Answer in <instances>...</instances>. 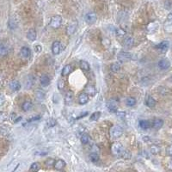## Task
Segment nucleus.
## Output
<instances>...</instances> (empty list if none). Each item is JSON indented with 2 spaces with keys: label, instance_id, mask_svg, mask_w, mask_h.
<instances>
[{
  "label": "nucleus",
  "instance_id": "f257e3e1",
  "mask_svg": "<svg viewBox=\"0 0 172 172\" xmlns=\"http://www.w3.org/2000/svg\"><path fill=\"white\" fill-rule=\"evenodd\" d=\"M124 150H125V148L123 147L122 145L119 142H115L111 146V151H112L113 155L117 156V157H121Z\"/></svg>",
  "mask_w": 172,
  "mask_h": 172
},
{
  "label": "nucleus",
  "instance_id": "f03ea898",
  "mask_svg": "<svg viewBox=\"0 0 172 172\" xmlns=\"http://www.w3.org/2000/svg\"><path fill=\"white\" fill-rule=\"evenodd\" d=\"M133 59V55L131 52L122 51L118 54V60L120 62H126L128 60H131Z\"/></svg>",
  "mask_w": 172,
  "mask_h": 172
},
{
  "label": "nucleus",
  "instance_id": "7ed1b4c3",
  "mask_svg": "<svg viewBox=\"0 0 172 172\" xmlns=\"http://www.w3.org/2000/svg\"><path fill=\"white\" fill-rule=\"evenodd\" d=\"M123 134V130L121 126H113L110 130V135L113 139H118L120 137H122Z\"/></svg>",
  "mask_w": 172,
  "mask_h": 172
},
{
  "label": "nucleus",
  "instance_id": "20e7f679",
  "mask_svg": "<svg viewBox=\"0 0 172 172\" xmlns=\"http://www.w3.org/2000/svg\"><path fill=\"white\" fill-rule=\"evenodd\" d=\"M62 23V17L60 16H54L51 18L50 21V26L52 28H58L60 27V25Z\"/></svg>",
  "mask_w": 172,
  "mask_h": 172
},
{
  "label": "nucleus",
  "instance_id": "39448f33",
  "mask_svg": "<svg viewBox=\"0 0 172 172\" xmlns=\"http://www.w3.org/2000/svg\"><path fill=\"white\" fill-rule=\"evenodd\" d=\"M85 22L88 23V24H94L97 20V16L95 12H88L86 15H85Z\"/></svg>",
  "mask_w": 172,
  "mask_h": 172
},
{
  "label": "nucleus",
  "instance_id": "423d86ee",
  "mask_svg": "<svg viewBox=\"0 0 172 172\" xmlns=\"http://www.w3.org/2000/svg\"><path fill=\"white\" fill-rule=\"evenodd\" d=\"M118 102L115 101V100H109L108 102H107V108H108V110L112 113H116L117 110H118Z\"/></svg>",
  "mask_w": 172,
  "mask_h": 172
},
{
  "label": "nucleus",
  "instance_id": "0eeeda50",
  "mask_svg": "<svg viewBox=\"0 0 172 172\" xmlns=\"http://www.w3.org/2000/svg\"><path fill=\"white\" fill-rule=\"evenodd\" d=\"M171 61L168 59H162L158 62V67L161 70H167L171 67Z\"/></svg>",
  "mask_w": 172,
  "mask_h": 172
},
{
  "label": "nucleus",
  "instance_id": "6e6552de",
  "mask_svg": "<svg viewBox=\"0 0 172 172\" xmlns=\"http://www.w3.org/2000/svg\"><path fill=\"white\" fill-rule=\"evenodd\" d=\"M61 51V43L59 41H55L52 45V52L54 55H58Z\"/></svg>",
  "mask_w": 172,
  "mask_h": 172
},
{
  "label": "nucleus",
  "instance_id": "1a4fd4ad",
  "mask_svg": "<svg viewBox=\"0 0 172 172\" xmlns=\"http://www.w3.org/2000/svg\"><path fill=\"white\" fill-rule=\"evenodd\" d=\"M77 28V23L76 21L70 23L68 24V26H67V28H66V34L68 35H72L73 33H75Z\"/></svg>",
  "mask_w": 172,
  "mask_h": 172
},
{
  "label": "nucleus",
  "instance_id": "9d476101",
  "mask_svg": "<svg viewBox=\"0 0 172 172\" xmlns=\"http://www.w3.org/2000/svg\"><path fill=\"white\" fill-rule=\"evenodd\" d=\"M169 47H170V43L168 41H164L162 42H160L159 44H157L156 46V48L161 52H166L167 50L169 49Z\"/></svg>",
  "mask_w": 172,
  "mask_h": 172
},
{
  "label": "nucleus",
  "instance_id": "9b49d317",
  "mask_svg": "<svg viewBox=\"0 0 172 172\" xmlns=\"http://www.w3.org/2000/svg\"><path fill=\"white\" fill-rule=\"evenodd\" d=\"M10 88L12 91H18L21 89V84L17 80H13L10 83Z\"/></svg>",
  "mask_w": 172,
  "mask_h": 172
},
{
  "label": "nucleus",
  "instance_id": "f8f14e48",
  "mask_svg": "<svg viewBox=\"0 0 172 172\" xmlns=\"http://www.w3.org/2000/svg\"><path fill=\"white\" fill-rule=\"evenodd\" d=\"M66 162L64 160H62V159H59V160L55 161L54 162V164H53L54 168L57 171H62L66 167Z\"/></svg>",
  "mask_w": 172,
  "mask_h": 172
},
{
  "label": "nucleus",
  "instance_id": "ddd939ff",
  "mask_svg": "<svg viewBox=\"0 0 172 172\" xmlns=\"http://www.w3.org/2000/svg\"><path fill=\"white\" fill-rule=\"evenodd\" d=\"M40 83L43 87H47L50 84V78L46 74H43L40 77Z\"/></svg>",
  "mask_w": 172,
  "mask_h": 172
},
{
  "label": "nucleus",
  "instance_id": "4468645a",
  "mask_svg": "<svg viewBox=\"0 0 172 172\" xmlns=\"http://www.w3.org/2000/svg\"><path fill=\"white\" fill-rule=\"evenodd\" d=\"M36 36H37V34H36V31H35V28H30V29L28 31V33H27V38H28L29 41H35Z\"/></svg>",
  "mask_w": 172,
  "mask_h": 172
},
{
  "label": "nucleus",
  "instance_id": "2eb2a0df",
  "mask_svg": "<svg viewBox=\"0 0 172 172\" xmlns=\"http://www.w3.org/2000/svg\"><path fill=\"white\" fill-rule=\"evenodd\" d=\"M133 44H134V40L131 36L126 37L123 41V46L126 48H132L133 46Z\"/></svg>",
  "mask_w": 172,
  "mask_h": 172
},
{
  "label": "nucleus",
  "instance_id": "dca6fc26",
  "mask_svg": "<svg viewBox=\"0 0 172 172\" xmlns=\"http://www.w3.org/2000/svg\"><path fill=\"white\" fill-rule=\"evenodd\" d=\"M20 55L23 59H28L31 55V50L29 49L28 48H27V47H23V48H22L21 50H20Z\"/></svg>",
  "mask_w": 172,
  "mask_h": 172
},
{
  "label": "nucleus",
  "instance_id": "f3484780",
  "mask_svg": "<svg viewBox=\"0 0 172 172\" xmlns=\"http://www.w3.org/2000/svg\"><path fill=\"white\" fill-rule=\"evenodd\" d=\"M78 101H79V103L82 104V105H84L88 102L89 101V95L87 93H82L79 95L78 97Z\"/></svg>",
  "mask_w": 172,
  "mask_h": 172
},
{
  "label": "nucleus",
  "instance_id": "a211bd4d",
  "mask_svg": "<svg viewBox=\"0 0 172 172\" xmlns=\"http://www.w3.org/2000/svg\"><path fill=\"white\" fill-rule=\"evenodd\" d=\"M163 126H164V121H163L162 119L157 118V119H155V120L153 121V123H152V127H153L154 129L158 130V129H160Z\"/></svg>",
  "mask_w": 172,
  "mask_h": 172
},
{
  "label": "nucleus",
  "instance_id": "6ab92c4d",
  "mask_svg": "<svg viewBox=\"0 0 172 172\" xmlns=\"http://www.w3.org/2000/svg\"><path fill=\"white\" fill-rule=\"evenodd\" d=\"M158 27H159V24L157 23L153 22V23H150L147 26V31L149 33H154V32H156L157 30Z\"/></svg>",
  "mask_w": 172,
  "mask_h": 172
},
{
  "label": "nucleus",
  "instance_id": "aec40b11",
  "mask_svg": "<svg viewBox=\"0 0 172 172\" xmlns=\"http://www.w3.org/2000/svg\"><path fill=\"white\" fill-rule=\"evenodd\" d=\"M35 98L37 99L38 101H43V100L45 99L46 95H45V92H44L43 90H35Z\"/></svg>",
  "mask_w": 172,
  "mask_h": 172
},
{
  "label": "nucleus",
  "instance_id": "412c9836",
  "mask_svg": "<svg viewBox=\"0 0 172 172\" xmlns=\"http://www.w3.org/2000/svg\"><path fill=\"white\" fill-rule=\"evenodd\" d=\"M164 29L166 33L172 34V20H167L164 24Z\"/></svg>",
  "mask_w": 172,
  "mask_h": 172
},
{
  "label": "nucleus",
  "instance_id": "4be33fe9",
  "mask_svg": "<svg viewBox=\"0 0 172 172\" xmlns=\"http://www.w3.org/2000/svg\"><path fill=\"white\" fill-rule=\"evenodd\" d=\"M139 125H140V128H142L144 130H147V129H149L151 126V122L149 121H146V120H141V121H140Z\"/></svg>",
  "mask_w": 172,
  "mask_h": 172
},
{
  "label": "nucleus",
  "instance_id": "5701e85b",
  "mask_svg": "<svg viewBox=\"0 0 172 172\" xmlns=\"http://www.w3.org/2000/svg\"><path fill=\"white\" fill-rule=\"evenodd\" d=\"M156 103H157L156 100L153 98L152 97L148 96L147 97H146V104L147 105L149 108H154V107L156 106Z\"/></svg>",
  "mask_w": 172,
  "mask_h": 172
},
{
  "label": "nucleus",
  "instance_id": "b1692460",
  "mask_svg": "<svg viewBox=\"0 0 172 172\" xmlns=\"http://www.w3.org/2000/svg\"><path fill=\"white\" fill-rule=\"evenodd\" d=\"M86 93L90 96H94L96 94V88L92 85H89L85 88Z\"/></svg>",
  "mask_w": 172,
  "mask_h": 172
},
{
  "label": "nucleus",
  "instance_id": "393cba45",
  "mask_svg": "<svg viewBox=\"0 0 172 172\" xmlns=\"http://www.w3.org/2000/svg\"><path fill=\"white\" fill-rule=\"evenodd\" d=\"M73 101V93L72 91H68L66 95V103L71 104Z\"/></svg>",
  "mask_w": 172,
  "mask_h": 172
},
{
  "label": "nucleus",
  "instance_id": "a878e982",
  "mask_svg": "<svg viewBox=\"0 0 172 172\" xmlns=\"http://www.w3.org/2000/svg\"><path fill=\"white\" fill-rule=\"evenodd\" d=\"M72 72V66L71 65H66L64 66L63 70H62V76H67L71 73Z\"/></svg>",
  "mask_w": 172,
  "mask_h": 172
},
{
  "label": "nucleus",
  "instance_id": "bb28decb",
  "mask_svg": "<svg viewBox=\"0 0 172 172\" xmlns=\"http://www.w3.org/2000/svg\"><path fill=\"white\" fill-rule=\"evenodd\" d=\"M32 108V102L29 101H25L22 105V108L23 111H28Z\"/></svg>",
  "mask_w": 172,
  "mask_h": 172
},
{
  "label": "nucleus",
  "instance_id": "cd10ccee",
  "mask_svg": "<svg viewBox=\"0 0 172 172\" xmlns=\"http://www.w3.org/2000/svg\"><path fill=\"white\" fill-rule=\"evenodd\" d=\"M79 65H80V67H81L82 70H84V71H89L90 70V65H89V63L87 61L81 60Z\"/></svg>",
  "mask_w": 172,
  "mask_h": 172
},
{
  "label": "nucleus",
  "instance_id": "c85d7f7f",
  "mask_svg": "<svg viewBox=\"0 0 172 172\" xmlns=\"http://www.w3.org/2000/svg\"><path fill=\"white\" fill-rule=\"evenodd\" d=\"M110 69H111V71L113 73H118L121 70V65L119 63H117V62L116 63H114V64L111 65Z\"/></svg>",
  "mask_w": 172,
  "mask_h": 172
},
{
  "label": "nucleus",
  "instance_id": "c756f323",
  "mask_svg": "<svg viewBox=\"0 0 172 172\" xmlns=\"http://www.w3.org/2000/svg\"><path fill=\"white\" fill-rule=\"evenodd\" d=\"M90 158L91 162H93V163H97V162H98L99 161L100 157H99V155L97 154V153H96V152H92V153H90Z\"/></svg>",
  "mask_w": 172,
  "mask_h": 172
},
{
  "label": "nucleus",
  "instance_id": "7c9ffc66",
  "mask_svg": "<svg viewBox=\"0 0 172 172\" xmlns=\"http://www.w3.org/2000/svg\"><path fill=\"white\" fill-rule=\"evenodd\" d=\"M80 140H81V142H82L83 145H86L90 141V136L87 133H84V134H83L81 136V139Z\"/></svg>",
  "mask_w": 172,
  "mask_h": 172
},
{
  "label": "nucleus",
  "instance_id": "2f4dec72",
  "mask_svg": "<svg viewBox=\"0 0 172 172\" xmlns=\"http://www.w3.org/2000/svg\"><path fill=\"white\" fill-rule=\"evenodd\" d=\"M126 103L128 107H133L136 104V99L133 97H128L126 100Z\"/></svg>",
  "mask_w": 172,
  "mask_h": 172
},
{
  "label": "nucleus",
  "instance_id": "473e14b6",
  "mask_svg": "<svg viewBox=\"0 0 172 172\" xmlns=\"http://www.w3.org/2000/svg\"><path fill=\"white\" fill-rule=\"evenodd\" d=\"M121 157L124 158V159H130L131 158V157H132V154H131V152L129 151H127V150H124L122 152V154L121 155Z\"/></svg>",
  "mask_w": 172,
  "mask_h": 172
},
{
  "label": "nucleus",
  "instance_id": "72a5a7b5",
  "mask_svg": "<svg viewBox=\"0 0 172 172\" xmlns=\"http://www.w3.org/2000/svg\"><path fill=\"white\" fill-rule=\"evenodd\" d=\"M115 35L117 37H123L126 35V31L122 28H118L115 29Z\"/></svg>",
  "mask_w": 172,
  "mask_h": 172
},
{
  "label": "nucleus",
  "instance_id": "f704fd0d",
  "mask_svg": "<svg viewBox=\"0 0 172 172\" xmlns=\"http://www.w3.org/2000/svg\"><path fill=\"white\" fill-rule=\"evenodd\" d=\"M150 152L153 155H157L160 152V148L157 146H151L150 148Z\"/></svg>",
  "mask_w": 172,
  "mask_h": 172
},
{
  "label": "nucleus",
  "instance_id": "c9c22d12",
  "mask_svg": "<svg viewBox=\"0 0 172 172\" xmlns=\"http://www.w3.org/2000/svg\"><path fill=\"white\" fill-rule=\"evenodd\" d=\"M100 117H101V112H95L94 114L91 115V116H90V121H92V122H97V121H98Z\"/></svg>",
  "mask_w": 172,
  "mask_h": 172
},
{
  "label": "nucleus",
  "instance_id": "e433bc0d",
  "mask_svg": "<svg viewBox=\"0 0 172 172\" xmlns=\"http://www.w3.org/2000/svg\"><path fill=\"white\" fill-rule=\"evenodd\" d=\"M39 169H40V164L37 162L33 163L30 166V171H39Z\"/></svg>",
  "mask_w": 172,
  "mask_h": 172
},
{
  "label": "nucleus",
  "instance_id": "4c0bfd02",
  "mask_svg": "<svg viewBox=\"0 0 172 172\" xmlns=\"http://www.w3.org/2000/svg\"><path fill=\"white\" fill-rule=\"evenodd\" d=\"M8 52V49L6 47H4L3 45H0V55H4L6 54Z\"/></svg>",
  "mask_w": 172,
  "mask_h": 172
},
{
  "label": "nucleus",
  "instance_id": "58836bf2",
  "mask_svg": "<svg viewBox=\"0 0 172 172\" xmlns=\"http://www.w3.org/2000/svg\"><path fill=\"white\" fill-rule=\"evenodd\" d=\"M54 162H55V161H54L52 158H48V159L46 160L45 164H46V165H48V166H52V165L54 164Z\"/></svg>",
  "mask_w": 172,
  "mask_h": 172
},
{
  "label": "nucleus",
  "instance_id": "ea45409f",
  "mask_svg": "<svg viewBox=\"0 0 172 172\" xmlns=\"http://www.w3.org/2000/svg\"><path fill=\"white\" fill-rule=\"evenodd\" d=\"M55 124H56V121H55V120H53V119H50L49 121L48 122V126H49V127L54 126H55Z\"/></svg>",
  "mask_w": 172,
  "mask_h": 172
},
{
  "label": "nucleus",
  "instance_id": "a19ab883",
  "mask_svg": "<svg viewBox=\"0 0 172 172\" xmlns=\"http://www.w3.org/2000/svg\"><path fill=\"white\" fill-rule=\"evenodd\" d=\"M116 115H117V117H119L120 119H124L126 117V113L125 112H116Z\"/></svg>",
  "mask_w": 172,
  "mask_h": 172
},
{
  "label": "nucleus",
  "instance_id": "79ce46f5",
  "mask_svg": "<svg viewBox=\"0 0 172 172\" xmlns=\"http://www.w3.org/2000/svg\"><path fill=\"white\" fill-rule=\"evenodd\" d=\"M164 6H165V8H166V9H172L171 1L167 0V1L165 2V3H164Z\"/></svg>",
  "mask_w": 172,
  "mask_h": 172
},
{
  "label": "nucleus",
  "instance_id": "37998d69",
  "mask_svg": "<svg viewBox=\"0 0 172 172\" xmlns=\"http://www.w3.org/2000/svg\"><path fill=\"white\" fill-rule=\"evenodd\" d=\"M58 86H59V88L60 90H61V89H64V87H65V82H64V80L60 79V80L59 81Z\"/></svg>",
  "mask_w": 172,
  "mask_h": 172
},
{
  "label": "nucleus",
  "instance_id": "c03bdc74",
  "mask_svg": "<svg viewBox=\"0 0 172 172\" xmlns=\"http://www.w3.org/2000/svg\"><path fill=\"white\" fill-rule=\"evenodd\" d=\"M41 119V115H35V116H34L33 118H31V119H29L28 122H35V121H38V120H40Z\"/></svg>",
  "mask_w": 172,
  "mask_h": 172
},
{
  "label": "nucleus",
  "instance_id": "a18cd8bd",
  "mask_svg": "<svg viewBox=\"0 0 172 172\" xmlns=\"http://www.w3.org/2000/svg\"><path fill=\"white\" fill-rule=\"evenodd\" d=\"M35 52H38V53L41 52L42 51V47H41V45H35Z\"/></svg>",
  "mask_w": 172,
  "mask_h": 172
},
{
  "label": "nucleus",
  "instance_id": "49530a36",
  "mask_svg": "<svg viewBox=\"0 0 172 172\" xmlns=\"http://www.w3.org/2000/svg\"><path fill=\"white\" fill-rule=\"evenodd\" d=\"M166 151H167V154H168V155L172 156V146H168V147H167V149H166Z\"/></svg>",
  "mask_w": 172,
  "mask_h": 172
},
{
  "label": "nucleus",
  "instance_id": "de8ad7c7",
  "mask_svg": "<svg viewBox=\"0 0 172 172\" xmlns=\"http://www.w3.org/2000/svg\"><path fill=\"white\" fill-rule=\"evenodd\" d=\"M4 102V97L3 95H0V106Z\"/></svg>",
  "mask_w": 172,
  "mask_h": 172
},
{
  "label": "nucleus",
  "instance_id": "09e8293b",
  "mask_svg": "<svg viewBox=\"0 0 172 172\" xmlns=\"http://www.w3.org/2000/svg\"><path fill=\"white\" fill-rule=\"evenodd\" d=\"M168 168H169L171 171H172V158L171 159V161L169 162V164H168Z\"/></svg>",
  "mask_w": 172,
  "mask_h": 172
},
{
  "label": "nucleus",
  "instance_id": "8fccbe9b",
  "mask_svg": "<svg viewBox=\"0 0 172 172\" xmlns=\"http://www.w3.org/2000/svg\"><path fill=\"white\" fill-rule=\"evenodd\" d=\"M87 115H88V112H84V114H82L81 115H79L78 119H79V118H84V116H86Z\"/></svg>",
  "mask_w": 172,
  "mask_h": 172
},
{
  "label": "nucleus",
  "instance_id": "3c124183",
  "mask_svg": "<svg viewBox=\"0 0 172 172\" xmlns=\"http://www.w3.org/2000/svg\"><path fill=\"white\" fill-rule=\"evenodd\" d=\"M21 120H22V117H20V116H19V117H17V118L15 119V121H14V123H17L18 122H20Z\"/></svg>",
  "mask_w": 172,
  "mask_h": 172
},
{
  "label": "nucleus",
  "instance_id": "603ef678",
  "mask_svg": "<svg viewBox=\"0 0 172 172\" xmlns=\"http://www.w3.org/2000/svg\"><path fill=\"white\" fill-rule=\"evenodd\" d=\"M143 140H144V141H146V142H149L151 140H150V137H147V136H145L144 138H143Z\"/></svg>",
  "mask_w": 172,
  "mask_h": 172
},
{
  "label": "nucleus",
  "instance_id": "864d4df0",
  "mask_svg": "<svg viewBox=\"0 0 172 172\" xmlns=\"http://www.w3.org/2000/svg\"><path fill=\"white\" fill-rule=\"evenodd\" d=\"M16 118H17V115H16V114H12V115H10V119H11V120H14V121H15Z\"/></svg>",
  "mask_w": 172,
  "mask_h": 172
},
{
  "label": "nucleus",
  "instance_id": "5fc2aeb1",
  "mask_svg": "<svg viewBox=\"0 0 172 172\" xmlns=\"http://www.w3.org/2000/svg\"><path fill=\"white\" fill-rule=\"evenodd\" d=\"M167 20H172V12H171L168 17H167Z\"/></svg>",
  "mask_w": 172,
  "mask_h": 172
},
{
  "label": "nucleus",
  "instance_id": "6e6d98bb",
  "mask_svg": "<svg viewBox=\"0 0 172 172\" xmlns=\"http://www.w3.org/2000/svg\"><path fill=\"white\" fill-rule=\"evenodd\" d=\"M169 81H170V82H171V83L172 84V76L171 77H170V78H169Z\"/></svg>",
  "mask_w": 172,
  "mask_h": 172
}]
</instances>
